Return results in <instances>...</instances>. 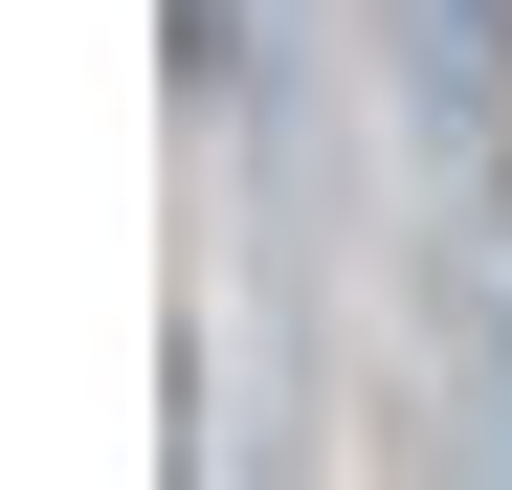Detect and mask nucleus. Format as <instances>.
<instances>
[{"label":"nucleus","mask_w":512,"mask_h":490,"mask_svg":"<svg viewBox=\"0 0 512 490\" xmlns=\"http://www.w3.org/2000/svg\"><path fill=\"white\" fill-rule=\"evenodd\" d=\"M468 23H490V45H512V0H468Z\"/></svg>","instance_id":"obj_1"}]
</instances>
